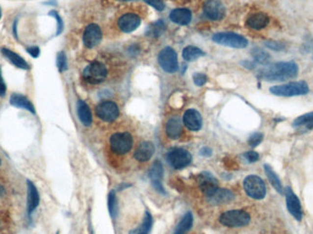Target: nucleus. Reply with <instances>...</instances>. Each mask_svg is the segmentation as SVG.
Masks as SVG:
<instances>
[{"label": "nucleus", "mask_w": 313, "mask_h": 234, "mask_svg": "<svg viewBox=\"0 0 313 234\" xmlns=\"http://www.w3.org/2000/svg\"><path fill=\"white\" fill-rule=\"evenodd\" d=\"M144 1L154 8H156V10L161 11L165 8V5L161 0H144Z\"/></svg>", "instance_id": "ea45409f"}, {"label": "nucleus", "mask_w": 313, "mask_h": 234, "mask_svg": "<svg viewBox=\"0 0 313 234\" xmlns=\"http://www.w3.org/2000/svg\"><path fill=\"white\" fill-rule=\"evenodd\" d=\"M201 154H202L203 156L208 157V156H211V150L210 148H208V147H205V148H203V149L201 150Z\"/></svg>", "instance_id": "a18cd8bd"}, {"label": "nucleus", "mask_w": 313, "mask_h": 234, "mask_svg": "<svg viewBox=\"0 0 313 234\" xmlns=\"http://www.w3.org/2000/svg\"><path fill=\"white\" fill-rule=\"evenodd\" d=\"M109 143L113 153L123 156L128 154L133 147V138L129 132L115 133L111 136Z\"/></svg>", "instance_id": "7ed1b4c3"}, {"label": "nucleus", "mask_w": 313, "mask_h": 234, "mask_svg": "<svg viewBox=\"0 0 313 234\" xmlns=\"http://www.w3.org/2000/svg\"><path fill=\"white\" fill-rule=\"evenodd\" d=\"M243 65L245 66V68L247 69H254L255 68V64L251 62H248V61H245L243 62Z\"/></svg>", "instance_id": "49530a36"}, {"label": "nucleus", "mask_w": 313, "mask_h": 234, "mask_svg": "<svg viewBox=\"0 0 313 234\" xmlns=\"http://www.w3.org/2000/svg\"><path fill=\"white\" fill-rule=\"evenodd\" d=\"M166 133L171 139H178L183 134V124L180 117H170L166 124Z\"/></svg>", "instance_id": "412c9836"}, {"label": "nucleus", "mask_w": 313, "mask_h": 234, "mask_svg": "<svg viewBox=\"0 0 313 234\" xmlns=\"http://www.w3.org/2000/svg\"><path fill=\"white\" fill-rule=\"evenodd\" d=\"M77 114L80 121L82 124L85 126H90L92 124L93 117L92 113L90 110V107L87 105V103L83 101H78L77 103Z\"/></svg>", "instance_id": "393cba45"}, {"label": "nucleus", "mask_w": 313, "mask_h": 234, "mask_svg": "<svg viewBox=\"0 0 313 234\" xmlns=\"http://www.w3.org/2000/svg\"><path fill=\"white\" fill-rule=\"evenodd\" d=\"M167 160L175 169H182L191 164V155L183 148H174L168 153Z\"/></svg>", "instance_id": "6e6552de"}, {"label": "nucleus", "mask_w": 313, "mask_h": 234, "mask_svg": "<svg viewBox=\"0 0 313 234\" xmlns=\"http://www.w3.org/2000/svg\"><path fill=\"white\" fill-rule=\"evenodd\" d=\"M119 1H132V0H119Z\"/></svg>", "instance_id": "de8ad7c7"}, {"label": "nucleus", "mask_w": 313, "mask_h": 234, "mask_svg": "<svg viewBox=\"0 0 313 234\" xmlns=\"http://www.w3.org/2000/svg\"><path fill=\"white\" fill-rule=\"evenodd\" d=\"M213 42L218 44L235 48H245L248 45V41L242 35L234 32H221L213 35Z\"/></svg>", "instance_id": "423d86ee"}, {"label": "nucleus", "mask_w": 313, "mask_h": 234, "mask_svg": "<svg viewBox=\"0 0 313 234\" xmlns=\"http://www.w3.org/2000/svg\"><path fill=\"white\" fill-rule=\"evenodd\" d=\"M269 92L277 96H300L309 94L310 88L306 82L300 81L273 86L269 89Z\"/></svg>", "instance_id": "f03ea898"}, {"label": "nucleus", "mask_w": 313, "mask_h": 234, "mask_svg": "<svg viewBox=\"0 0 313 234\" xmlns=\"http://www.w3.org/2000/svg\"><path fill=\"white\" fill-rule=\"evenodd\" d=\"M244 157L245 159L250 162V163H254V162H257L259 159V153L255 151L246 152L244 154Z\"/></svg>", "instance_id": "a19ab883"}, {"label": "nucleus", "mask_w": 313, "mask_h": 234, "mask_svg": "<svg viewBox=\"0 0 313 234\" xmlns=\"http://www.w3.org/2000/svg\"><path fill=\"white\" fill-rule=\"evenodd\" d=\"M264 168H265V172L266 174V177L268 180L270 181L271 185L274 187V188L279 193V194H284V188L282 186V183L279 179V176L277 175V173L275 172L273 170L272 167L267 164H265L264 165Z\"/></svg>", "instance_id": "cd10ccee"}, {"label": "nucleus", "mask_w": 313, "mask_h": 234, "mask_svg": "<svg viewBox=\"0 0 313 234\" xmlns=\"http://www.w3.org/2000/svg\"><path fill=\"white\" fill-rule=\"evenodd\" d=\"M165 28H166V26H165L163 21H156L155 23L151 24L150 27L148 28L147 35L156 38V37H158V36H160L163 33L164 31H165Z\"/></svg>", "instance_id": "473e14b6"}, {"label": "nucleus", "mask_w": 313, "mask_h": 234, "mask_svg": "<svg viewBox=\"0 0 313 234\" xmlns=\"http://www.w3.org/2000/svg\"><path fill=\"white\" fill-rule=\"evenodd\" d=\"M199 184L201 190L206 197L210 196L218 188L217 180L210 173H202L199 176Z\"/></svg>", "instance_id": "dca6fc26"}, {"label": "nucleus", "mask_w": 313, "mask_h": 234, "mask_svg": "<svg viewBox=\"0 0 313 234\" xmlns=\"http://www.w3.org/2000/svg\"><path fill=\"white\" fill-rule=\"evenodd\" d=\"M50 15L52 16V17H54L55 19H56V21H57V33H56V34H61V31H62V29H63V23H62V20H61V17L59 16V14H58L55 10H52V11L50 12Z\"/></svg>", "instance_id": "58836bf2"}, {"label": "nucleus", "mask_w": 313, "mask_h": 234, "mask_svg": "<svg viewBox=\"0 0 313 234\" xmlns=\"http://www.w3.org/2000/svg\"><path fill=\"white\" fill-rule=\"evenodd\" d=\"M96 114L104 122H113L119 116V108L112 101H104L96 107Z\"/></svg>", "instance_id": "1a4fd4ad"}, {"label": "nucleus", "mask_w": 313, "mask_h": 234, "mask_svg": "<svg viewBox=\"0 0 313 234\" xmlns=\"http://www.w3.org/2000/svg\"><path fill=\"white\" fill-rule=\"evenodd\" d=\"M2 53L16 67L23 70H27L29 68L27 62L22 57H21L19 54H17V53H15L12 50H10L8 48H2Z\"/></svg>", "instance_id": "bb28decb"}, {"label": "nucleus", "mask_w": 313, "mask_h": 234, "mask_svg": "<svg viewBox=\"0 0 313 234\" xmlns=\"http://www.w3.org/2000/svg\"><path fill=\"white\" fill-rule=\"evenodd\" d=\"M152 227V217L150 212H146L142 224L135 230L131 231L130 234H149Z\"/></svg>", "instance_id": "7c9ffc66"}, {"label": "nucleus", "mask_w": 313, "mask_h": 234, "mask_svg": "<svg viewBox=\"0 0 313 234\" xmlns=\"http://www.w3.org/2000/svg\"><path fill=\"white\" fill-rule=\"evenodd\" d=\"M158 63L163 70L169 73H173L178 70L177 53L173 48L167 47L163 48L158 54Z\"/></svg>", "instance_id": "9d476101"}, {"label": "nucleus", "mask_w": 313, "mask_h": 234, "mask_svg": "<svg viewBox=\"0 0 313 234\" xmlns=\"http://www.w3.org/2000/svg\"><path fill=\"white\" fill-rule=\"evenodd\" d=\"M10 103L15 107L25 109V110L30 112L31 114H35L34 106L27 97L23 96L21 94H14L10 97Z\"/></svg>", "instance_id": "a878e982"}, {"label": "nucleus", "mask_w": 313, "mask_h": 234, "mask_svg": "<svg viewBox=\"0 0 313 234\" xmlns=\"http://www.w3.org/2000/svg\"><path fill=\"white\" fill-rule=\"evenodd\" d=\"M293 127L303 129L304 131H309L313 129V112L304 114L297 117L293 122Z\"/></svg>", "instance_id": "b1692460"}, {"label": "nucleus", "mask_w": 313, "mask_h": 234, "mask_svg": "<svg viewBox=\"0 0 313 234\" xmlns=\"http://www.w3.org/2000/svg\"><path fill=\"white\" fill-rule=\"evenodd\" d=\"M7 92V85L4 82L2 72H1V68H0V96L4 97Z\"/></svg>", "instance_id": "79ce46f5"}, {"label": "nucleus", "mask_w": 313, "mask_h": 234, "mask_svg": "<svg viewBox=\"0 0 313 234\" xmlns=\"http://www.w3.org/2000/svg\"><path fill=\"white\" fill-rule=\"evenodd\" d=\"M0 19H1V9H0Z\"/></svg>", "instance_id": "09e8293b"}, {"label": "nucleus", "mask_w": 313, "mask_h": 234, "mask_svg": "<svg viewBox=\"0 0 313 234\" xmlns=\"http://www.w3.org/2000/svg\"><path fill=\"white\" fill-rule=\"evenodd\" d=\"M299 73V66L294 62H281L266 65L259 71V77L265 82H284L292 80Z\"/></svg>", "instance_id": "f257e3e1"}, {"label": "nucleus", "mask_w": 313, "mask_h": 234, "mask_svg": "<svg viewBox=\"0 0 313 234\" xmlns=\"http://www.w3.org/2000/svg\"><path fill=\"white\" fill-rule=\"evenodd\" d=\"M205 14L211 21H221L225 18V7L220 0H208L204 6Z\"/></svg>", "instance_id": "ddd939ff"}, {"label": "nucleus", "mask_w": 313, "mask_h": 234, "mask_svg": "<svg viewBox=\"0 0 313 234\" xmlns=\"http://www.w3.org/2000/svg\"><path fill=\"white\" fill-rule=\"evenodd\" d=\"M204 55H205V52L201 48L194 47V46H188V47L184 48L183 51V57L184 60L187 62L194 61V60Z\"/></svg>", "instance_id": "c756f323"}, {"label": "nucleus", "mask_w": 313, "mask_h": 234, "mask_svg": "<svg viewBox=\"0 0 313 234\" xmlns=\"http://www.w3.org/2000/svg\"><path fill=\"white\" fill-rule=\"evenodd\" d=\"M83 79L91 84H98L105 80L107 70L102 62H94L84 69L82 72Z\"/></svg>", "instance_id": "0eeeda50"}, {"label": "nucleus", "mask_w": 313, "mask_h": 234, "mask_svg": "<svg viewBox=\"0 0 313 234\" xmlns=\"http://www.w3.org/2000/svg\"><path fill=\"white\" fill-rule=\"evenodd\" d=\"M263 138L264 137L261 133H255L248 139V144L252 147H256L261 144V142L263 141Z\"/></svg>", "instance_id": "e433bc0d"}, {"label": "nucleus", "mask_w": 313, "mask_h": 234, "mask_svg": "<svg viewBox=\"0 0 313 234\" xmlns=\"http://www.w3.org/2000/svg\"><path fill=\"white\" fill-rule=\"evenodd\" d=\"M140 22L141 20L137 15L134 13H127L121 16L118 20V27L123 32L130 33L139 27Z\"/></svg>", "instance_id": "4468645a"}, {"label": "nucleus", "mask_w": 313, "mask_h": 234, "mask_svg": "<svg viewBox=\"0 0 313 234\" xmlns=\"http://www.w3.org/2000/svg\"><path fill=\"white\" fill-rule=\"evenodd\" d=\"M265 46L269 49H272L275 51H281L285 48V44L282 42L277 41H267L265 42Z\"/></svg>", "instance_id": "c9c22d12"}, {"label": "nucleus", "mask_w": 313, "mask_h": 234, "mask_svg": "<svg viewBox=\"0 0 313 234\" xmlns=\"http://www.w3.org/2000/svg\"><path fill=\"white\" fill-rule=\"evenodd\" d=\"M246 194L254 200H262L265 197L266 187L264 180L256 175H250L244 180Z\"/></svg>", "instance_id": "39448f33"}, {"label": "nucleus", "mask_w": 313, "mask_h": 234, "mask_svg": "<svg viewBox=\"0 0 313 234\" xmlns=\"http://www.w3.org/2000/svg\"><path fill=\"white\" fill-rule=\"evenodd\" d=\"M192 221H193V218H192L191 212L185 214L183 220H181L180 224L176 228V231H175L174 234H186L192 226Z\"/></svg>", "instance_id": "2f4dec72"}, {"label": "nucleus", "mask_w": 313, "mask_h": 234, "mask_svg": "<svg viewBox=\"0 0 313 234\" xmlns=\"http://www.w3.org/2000/svg\"><path fill=\"white\" fill-rule=\"evenodd\" d=\"M220 222L226 227L239 228L246 226L250 222V215L245 211L234 210L220 216Z\"/></svg>", "instance_id": "20e7f679"}, {"label": "nucleus", "mask_w": 313, "mask_h": 234, "mask_svg": "<svg viewBox=\"0 0 313 234\" xmlns=\"http://www.w3.org/2000/svg\"><path fill=\"white\" fill-rule=\"evenodd\" d=\"M57 67L60 70V72H62L67 70V59L66 55L63 51H61L57 55Z\"/></svg>", "instance_id": "f704fd0d"}, {"label": "nucleus", "mask_w": 313, "mask_h": 234, "mask_svg": "<svg viewBox=\"0 0 313 234\" xmlns=\"http://www.w3.org/2000/svg\"><path fill=\"white\" fill-rule=\"evenodd\" d=\"M184 125L191 131H198L202 128L203 118L201 114L195 109L186 111L183 116Z\"/></svg>", "instance_id": "2eb2a0df"}, {"label": "nucleus", "mask_w": 313, "mask_h": 234, "mask_svg": "<svg viewBox=\"0 0 313 234\" xmlns=\"http://www.w3.org/2000/svg\"><path fill=\"white\" fill-rule=\"evenodd\" d=\"M7 197V189L3 184L0 183V200H3Z\"/></svg>", "instance_id": "c03bdc74"}, {"label": "nucleus", "mask_w": 313, "mask_h": 234, "mask_svg": "<svg viewBox=\"0 0 313 234\" xmlns=\"http://www.w3.org/2000/svg\"><path fill=\"white\" fill-rule=\"evenodd\" d=\"M0 164H1V159H0Z\"/></svg>", "instance_id": "8fccbe9b"}, {"label": "nucleus", "mask_w": 313, "mask_h": 234, "mask_svg": "<svg viewBox=\"0 0 313 234\" xmlns=\"http://www.w3.org/2000/svg\"><path fill=\"white\" fill-rule=\"evenodd\" d=\"M108 208L110 214L113 218H116L117 215V202H116L115 192H111L108 197Z\"/></svg>", "instance_id": "72a5a7b5"}, {"label": "nucleus", "mask_w": 313, "mask_h": 234, "mask_svg": "<svg viewBox=\"0 0 313 234\" xmlns=\"http://www.w3.org/2000/svg\"><path fill=\"white\" fill-rule=\"evenodd\" d=\"M102 37V30L100 27L96 24H90L83 32L82 42L85 47L89 48H95L100 44Z\"/></svg>", "instance_id": "f8f14e48"}, {"label": "nucleus", "mask_w": 313, "mask_h": 234, "mask_svg": "<svg viewBox=\"0 0 313 234\" xmlns=\"http://www.w3.org/2000/svg\"><path fill=\"white\" fill-rule=\"evenodd\" d=\"M40 203V195L37 187L31 181L27 180V211L31 214Z\"/></svg>", "instance_id": "4be33fe9"}, {"label": "nucleus", "mask_w": 313, "mask_h": 234, "mask_svg": "<svg viewBox=\"0 0 313 234\" xmlns=\"http://www.w3.org/2000/svg\"><path fill=\"white\" fill-rule=\"evenodd\" d=\"M27 52L32 56L33 58H37L40 55V48L36 47V46H32V47L27 48Z\"/></svg>", "instance_id": "37998d69"}, {"label": "nucleus", "mask_w": 313, "mask_h": 234, "mask_svg": "<svg viewBox=\"0 0 313 234\" xmlns=\"http://www.w3.org/2000/svg\"><path fill=\"white\" fill-rule=\"evenodd\" d=\"M284 193L286 196L287 211L296 220L300 221L302 220V209L300 199L293 192L292 188L290 187H286L284 189Z\"/></svg>", "instance_id": "9b49d317"}, {"label": "nucleus", "mask_w": 313, "mask_h": 234, "mask_svg": "<svg viewBox=\"0 0 313 234\" xmlns=\"http://www.w3.org/2000/svg\"><path fill=\"white\" fill-rule=\"evenodd\" d=\"M269 21L270 19L268 15L263 12H259L249 16L246 21V25L255 30H260L265 28L269 24Z\"/></svg>", "instance_id": "6ab92c4d"}, {"label": "nucleus", "mask_w": 313, "mask_h": 234, "mask_svg": "<svg viewBox=\"0 0 313 234\" xmlns=\"http://www.w3.org/2000/svg\"><path fill=\"white\" fill-rule=\"evenodd\" d=\"M162 178H163V166L159 161H156L150 168V179L156 190H157L158 192L165 193L162 183H161Z\"/></svg>", "instance_id": "a211bd4d"}, {"label": "nucleus", "mask_w": 313, "mask_h": 234, "mask_svg": "<svg viewBox=\"0 0 313 234\" xmlns=\"http://www.w3.org/2000/svg\"><path fill=\"white\" fill-rule=\"evenodd\" d=\"M155 153V146L149 141L141 142L134 152V158L138 162H147L151 159Z\"/></svg>", "instance_id": "f3484780"}, {"label": "nucleus", "mask_w": 313, "mask_h": 234, "mask_svg": "<svg viewBox=\"0 0 313 234\" xmlns=\"http://www.w3.org/2000/svg\"><path fill=\"white\" fill-rule=\"evenodd\" d=\"M251 53H252L255 62H258L259 64L266 65L271 60L270 54L267 51H265V49L259 48V47L253 48Z\"/></svg>", "instance_id": "c85d7f7f"}, {"label": "nucleus", "mask_w": 313, "mask_h": 234, "mask_svg": "<svg viewBox=\"0 0 313 234\" xmlns=\"http://www.w3.org/2000/svg\"><path fill=\"white\" fill-rule=\"evenodd\" d=\"M170 19L179 25H188L191 21V12L186 8H177L170 12Z\"/></svg>", "instance_id": "5701e85b"}, {"label": "nucleus", "mask_w": 313, "mask_h": 234, "mask_svg": "<svg viewBox=\"0 0 313 234\" xmlns=\"http://www.w3.org/2000/svg\"><path fill=\"white\" fill-rule=\"evenodd\" d=\"M206 198L208 199L209 202L211 204L219 205V204L226 203V202H229L232 200H234L235 195L229 189H225V188L222 189V188L218 187L214 192L211 193L210 196H208Z\"/></svg>", "instance_id": "aec40b11"}, {"label": "nucleus", "mask_w": 313, "mask_h": 234, "mask_svg": "<svg viewBox=\"0 0 313 234\" xmlns=\"http://www.w3.org/2000/svg\"><path fill=\"white\" fill-rule=\"evenodd\" d=\"M207 82V76L204 73L196 72L193 75V83H195L197 86H203Z\"/></svg>", "instance_id": "4c0bfd02"}]
</instances>
